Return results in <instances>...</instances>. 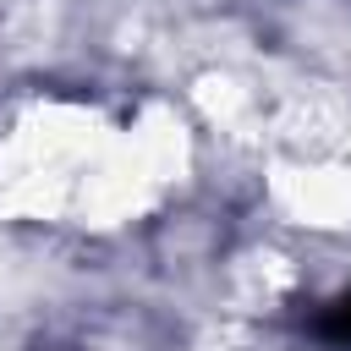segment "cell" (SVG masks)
<instances>
[{
  "instance_id": "obj_1",
  "label": "cell",
  "mask_w": 351,
  "mask_h": 351,
  "mask_svg": "<svg viewBox=\"0 0 351 351\" xmlns=\"http://www.w3.org/2000/svg\"><path fill=\"white\" fill-rule=\"evenodd\" d=\"M170 170V132L77 99H38L0 137V203L38 225H121Z\"/></svg>"
},
{
  "instance_id": "obj_2",
  "label": "cell",
  "mask_w": 351,
  "mask_h": 351,
  "mask_svg": "<svg viewBox=\"0 0 351 351\" xmlns=\"http://www.w3.org/2000/svg\"><path fill=\"white\" fill-rule=\"evenodd\" d=\"M324 329H329L340 346H351V291H340V296L329 302V313H324Z\"/></svg>"
}]
</instances>
